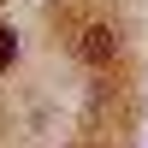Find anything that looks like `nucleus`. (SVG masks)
<instances>
[{
  "label": "nucleus",
  "instance_id": "nucleus-1",
  "mask_svg": "<svg viewBox=\"0 0 148 148\" xmlns=\"http://www.w3.org/2000/svg\"><path fill=\"white\" fill-rule=\"evenodd\" d=\"M83 53H89V59H107V53H113V30H101V24L83 30Z\"/></svg>",
  "mask_w": 148,
  "mask_h": 148
},
{
  "label": "nucleus",
  "instance_id": "nucleus-2",
  "mask_svg": "<svg viewBox=\"0 0 148 148\" xmlns=\"http://www.w3.org/2000/svg\"><path fill=\"white\" fill-rule=\"evenodd\" d=\"M12 53H18V36H12V30H0V65H12Z\"/></svg>",
  "mask_w": 148,
  "mask_h": 148
}]
</instances>
